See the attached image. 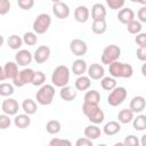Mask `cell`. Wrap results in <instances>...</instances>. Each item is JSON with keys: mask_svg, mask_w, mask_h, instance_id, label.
Listing matches in <instances>:
<instances>
[{"mask_svg": "<svg viewBox=\"0 0 146 146\" xmlns=\"http://www.w3.org/2000/svg\"><path fill=\"white\" fill-rule=\"evenodd\" d=\"M108 72L110 76L112 78H131L133 74V68L130 64L127 63H120V62H114L108 65Z\"/></svg>", "mask_w": 146, "mask_h": 146, "instance_id": "1", "label": "cell"}, {"mask_svg": "<svg viewBox=\"0 0 146 146\" xmlns=\"http://www.w3.org/2000/svg\"><path fill=\"white\" fill-rule=\"evenodd\" d=\"M70 81V70L66 65H58L52 74H51V82L55 87L63 88L68 84Z\"/></svg>", "mask_w": 146, "mask_h": 146, "instance_id": "2", "label": "cell"}, {"mask_svg": "<svg viewBox=\"0 0 146 146\" xmlns=\"http://www.w3.org/2000/svg\"><path fill=\"white\" fill-rule=\"evenodd\" d=\"M55 97V88L51 84H43L35 94V99L40 105H50Z\"/></svg>", "mask_w": 146, "mask_h": 146, "instance_id": "3", "label": "cell"}, {"mask_svg": "<svg viewBox=\"0 0 146 146\" xmlns=\"http://www.w3.org/2000/svg\"><path fill=\"white\" fill-rule=\"evenodd\" d=\"M50 25H51L50 15L47 14V13H42V14H39L35 17V19L33 21L32 29H33L35 34H43V33H46L48 31Z\"/></svg>", "mask_w": 146, "mask_h": 146, "instance_id": "4", "label": "cell"}, {"mask_svg": "<svg viewBox=\"0 0 146 146\" xmlns=\"http://www.w3.org/2000/svg\"><path fill=\"white\" fill-rule=\"evenodd\" d=\"M121 56V48L116 44H110L107 47H105V49L103 50L102 54V63L110 65L114 62H117L119 57Z\"/></svg>", "mask_w": 146, "mask_h": 146, "instance_id": "5", "label": "cell"}, {"mask_svg": "<svg viewBox=\"0 0 146 146\" xmlns=\"http://www.w3.org/2000/svg\"><path fill=\"white\" fill-rule=\"evenodd\" d=\"M127 96H128V91L124 87H115L107 96V103L113 107L119 106L125 100Z\"/></svg>", "mask_w": 146, "mask_h": 146, "instance_id": "6", "label": "cell"}, {"mask_svg": "<svg viewBox=\"0 0 146 146\" xmlns=\"http://www.w3.org/2000/svg\"><path fill=\"white\" fill-rule=\"evenodd\" d=\"M34 72L35 71H33L32 68H29V67L23 68L22 71L18 72L17 76L13 80V84L15 87L21 88V87H23V86H25L27 83H32V80H33V76H34Z\"/></svg>", "mask_w": 146, "mask_h": 146, "instance_id": "7", "label": "cell"}, {"mask_svg": "<svg viewBox=\"0 0 146 146\" xmlns=\"http://www.w3.org/2000/svg\"><path fill=\"white\" fill-rule=\"evenodd\" d=\"M70 50L71 52L76 57H82L88 51L87 43L81 39H73L70 42Z\"/></svg>", "mask_w": 146, "mask_h": 146, "instance_id": "8", "label": "cell"}, {"mask_svg": "<svg viewBox=\"0 0 146 146\" xmlns=\"http://www.w3.org/2000/svg\"><path fill=\"white\" fill-rule=\"evenodd\" d=\"M1 110L6 115H16L19 110V104L14 98H6L1 104Z\"/></svg>", "mask_w": 146, "mask_h": 146, "instance_id": "9", "label": "cell"}, {"mask_svg": "<svg viewBox=\"0 0 146 146\" xmlns=\"http://www.w3.org/2000/svg\"><path fill=\"white\" fill-rule=\"evenodd\" d=\"M52 13L59 19H65L70 16V7L63 1H55L52 3Z\"/></svg>", "mask_w": 146, "mask_h": 146, "instance_id": "10", "label": "cell"}, {"mask_svg": "<svg viewBox=\"0 0 146 146\" xmlns=\"http://www.w3.org/2000/svg\"><path fill=\"white\" fill-rule=\"evenodd\" d=\"M33 55L27 49H21L15 55V63L18 66H27L32 63Z\"/></svg>", "mask_w": 146, "mask_h": 146, "instance_id": "11", "label": "cell"}, {"mask_svg": "<svg viewBox=\"0 0 146 146\" xmlns=\"http://www.w3.org/2000/svg\"><path fill=\"white\" fill-rule=\"evenodd\" d=\"M50 57V48L48 46H40L33 54V59L38 64H43Z\"/></svg>", "mask_w": 146, "mask_h": 146, "instance_id": "12", "label": "cell"}, {"mask_svg": "<svg viewBox=\"0 0 146 146\" xmlns=\"http://www.w3.org/2000/svg\"><path fill=\"white\" fill-rule=\"evenodd\" d=\"M87 71H88V78L90 80H99V79H103L104 78V74H105L104 66L100 65V64H97V63L91 64L87 68Z\"/></svg>", "mask_w": 146, "mask_h": 146, "instance_id": "13", "label": "cell"}, {"mask_svg": "<svg viewBox=\"0 0 146 146\" xmlns=\"http://www.w3.org/2000/svg\"><path fill=\"white\" fill-rule=\"evenodd\" d=\"M146 106V102L145 98L143 96H135L131 100H130V105H129V110L132 113H141L145 110Z\"/></svg>", "mask_w": 146, "mask_h": 146, "instance_id": "14", "label": "cell"}, {"mask_svg": "<svg viewBox=\"0 0 146 146\" xmlns=\"http://www.w3.org/2000/svg\"><path fill=\"white\" fill-rule=\"evenodd\" d=\"M18 65L15 62H7L3 66V73L6 79L14 80L18 74Z\"/></svg>", "mask_w": 146, "mask_h": 146, "instance_id": "15", "label": "cell"}, {"mask_svg": "<svg viewBox=\"0 0 146 146\" xmlns=\"http://www.w3.org/2000/svg\"><path fill=\"white\" fill-rule=\"evenodd\" d=\"M89 9L86 6H78L74 10V18L78 23H86L89 19Z\"/></svg>", "mask_w": 146, "mask_h": 146, "instance_id": "16", "label": "cell"}, {"mask_svg": "<svg viewBox=\"0 0 146 146\" xmlns=\"http://www.w3.org/2000/svg\"><path fill=\"white\" fill-rule=\"evenodd\" d=\"M117 19L122 23V24H128L130 22H132L135 19V13L131 8H122L119 10L117 14Z\"/></svg>", "mask_w": 146, "mask_h": 146, "instance_id": "17", "label": "cell"}, {"mask_svg": "<svg viewBox=\"0 0 146 146\" xmlns=\"http://www.w3.org/2000/svg\"><path fill=\"white\" fill-rule=\"evenodd\" d=\"M91 17L92 21H102L106 17V9L105 6L102 3H95L91 8Z\"/></svg>", "mask_w": 146, "mask_h": 146, "instance_id": "18", "label": "cell"}, {"mask_svg": "<svg viewBox=\"0 0 146 146\" xmlns=\"http://www.w3.org/2000/svg\"><path fill=\"white\" fill-rule=\"evenodd\" d=\"M59 96H60V98H62L63 100H65V102H72V100H74V99L76 98L78 91H76L74 88H72V87L66 86V87L60 88Z\"/></svg>", "mask_w": 146, "mask_h": 146, "instance_id": "19", "label": "cell"}, {"mask_svg": "<svg viewBox=\"0 0 146 146\" xmlns=\"http://www.w3.org/2000/svg\"><path fill=\"white\" fill-rule=\"evenodd\" d=\"M87 68H88L87 63H86V60L82 59V58L75 59V60L73 62V64H72V72H73L75 75H79V76L83 75V73H86Z\"/></svg>", "mask_w": 146, "mask_h": 146, "instance_id": "20", "label": "cell"}, {"mask_svg": "<svg viewBox=\"0 0 146 146\" xmlns=\"http://www.w3.org/2000/svg\"><path fill=\"white\" fill-rule=\"evenodd\" d=\"M103 131L107 136H114L121 131V124L117 121H110L104 125Z\"/></svg>", "mask_w": 146, "mask_h": 146, "instance_id": "21", "label": "cell"}, {"mask_svg": "<svg viewBox=\"0 0 146 146\" xmlns=\"http://www.w3.org/2000/svg\"><path fill=\"white\" fill-rule=\"evenodd\" d=\"M84 137L90 139V140H95V139H98L102 135V131L96 125V124H91V125H87L84 128Z\"/></svg>", "mask_w": 146, "mask_h": 146, "instance_id": "22", "label": "cell"}, {"mask_svg": "<svg viewBox=\"0 0 146 146\" xmlns=\"http://www.w3.org/2000/svg\"><path fill=\"white\" fill-rule=\"evenodd\" d=\"M14 124L16 125V128L19 129H25L31 124V117L27 114H16L15 119H14Z\"/></svg>", "mask_w": 146, "mask_h": 146, "instance_id": "23", "label": "cell"}, {"mask_svg": "<svg viewBox=\"0 0 146 146\" xmlns=\"http://www.w3.org/2000/svg\"><path fill=\"white\" fill-rule=\"evenodd\" d=\"M74 86H75V90L86 91V90H88V89L90 88V86H91V80H90L88 76H86V75H81V76H79V78L75 80Z\"/></svg>", "mask_w": 146, "mask_h": 146, "instance_id": "24", "label": "cell"}, {"mask_svg": "<svg viewBox=\"0 0 146 146\" xmlns=\"http://www.w3.org/2000/svg\"><path fill=\"white\" fill-rule=\"evenodd\" d=\"M22 108H23V111L25 112V114H27V115H33V114H35V112H36V110H38V105H36V103H35L33 99L26 98V99H24L23 103H22Z\"/></svg>", "mask_w": 146, "mask_h": 146, "instance_id": "25", "label": "cell"}, {"mask_svg": "<svg viewBox=\"0 0 146 146\" xmlns=\"http://www.w3.org/2000/svg\"><path fill=\"white\" fill-rule=\"evenodd\" d=\"M117 119H119V122L122 123V124H128L132 121L133 119V113L129 110V108H123L117 114Z\"/></svg>", "mask_w": 146, "mask_h": 146, "instance_id": "26", "label": "cell"}, {"mask_svg": "<svg viewBox=\"0 0 146 146\" xmlns=\"http://www.w3.org/2000/svg\"><path fill=\"white\" fill-rule=\"evenodd\" d=\"M132 125L133 129L137 131H144L146 129V115L144 114H139L136 117L132 119Z\"/></svg>", "mask_w": 146, "mask_h": 146, "instance_id": "27", "label": "cell"}, {"mask_svg": "<svg viewBox=\"0 0 146 146\" xmlns=\"http://www.w3.org/2000/svg\"><path fill=\"white\" fill-rule=\"evenodd\" d=\"M100 102V95L97 90H88L84 95V102L83 103H90V104H99Z\"/></svg>", "mask_w": 146, "mask_h": 146, "instance_id": "28", "label": "cell"}, {"mask_svg": "<svg viewBox=\"0 0 146 146\" xmlns=\"http://www.w3.org/2000/svg\"><path fill=\"white\" fill-rule=\"evenodd\" d=\"M88 117V120L91 122V123H94V124H99V123H102L103 121H104V119H105V114H104V112H103V110L100 108V107H98L96 111H94L89 116H87Z\"/></svg>", "mask_w": 146, "mask_h": 146, "instance_id": "29", "label": "cell"}, {"mask_svg": "<svg viewBox=\"0 0 146 146\" xmlns=\"http://www.w3.org/2000/svg\"><path fill=\"white\" fill-rule=\"evenodd\" d=\"M91 30L95 34H103L106 32L107 30V24H106V21L105 19H102V21H94L92 22V25H91Z\"/></svg>", "mask_w": 146, "mask_h": 146, "instance_id": "30", "label": "cell"}, {"mask_svg": "<svg viewBox=\"0 0 146 146\" xmlns=\"http://www.w3.org/2000/svg\"><path fill=\"white\" fill-rule=\"evenodd\" d=\"M7 43H8V46H9L10 49H13V50H18V49L22 47V44H23V40H22V38H21L19 35H17V34H11V35L8 38V40H7Z\"/></svg>", "mask_w": 146, "mask_h": 146, "instance_id": "31", "label": "cell"}, {"mask_svg": "<svg viewBox=\"0 0 146 146\" xmlns=\"http://www.w3.org/2000/svg\"><path fill=\"white\" fill-rule=\"evenodd\" d=\"M60 129H62L60 122L57 121V120H50V121H48L47 124H46V130H47V132L50 133V135H56V133H58V132L60 131Z\"/></svg>", "mask_w": 146, "mask_h": 146, "instance_id": "32", "label": "cell"}, {"mask_svg": "<svg viewBox=\"0 0 146 146\" xmlns=\"http://www.w3.org/2000/svg\"><path fill=\"white\" fill-rule=\"evenodd\" d=\"M100 84H102V88L104 90H107V91H112L115 87H116V80L112 76H104L100 81Z\"/></svg>", "mask_w": 146, "mask_h": 146, "instance_id": "33", "label": "cell"}, {"mask_svg": "<svg viewBox=\"0 0 146 146\" xmlns=\"http://www.w3.org/2000/svg\"><path fill=\"white\" fill-rule=\"evenodd\" d=\"M127 29H128V32L130 34H139L141 29H143V26H141V23H139L138 21L133 19L132 22L127 24Z\"/></svg>", "mask_w": 146, "mask_h": 146, "instance_id": "34", "label": "cell"}, {"mask_svg": "<svg viewBox=\"0 0 146 146\" xmlns=\"http://www.w3.org/2000/svg\"><path fill=\"white\" fill-rule=\"evenodd\" d=\"M23 42L27 46H34L38 42V36L34 32H25L23 38H22Z\"/></svg>", "mask_w": 146, "mask_h": 146, "instance_id": "35", "label": "cell"}, {"mask_svg": "<svg viewBox=\"0 0 146 146\" xmlns=\"http://www.w3.org/2000/svg\"><path fill=\"white\" fill-rule=\"evenodd\" d=\"M14 94V86L10 83H0V96L9 97Z\"/></svg>", "mask_w": 146, "mask_h": 146, "instance_id": "36", "label": "cell"}, {"mask_svg": "<svg viewBox=\"0 0 146 146\" xmlns=\"http://www.w3.org/2000/svg\"><path fill=\"white\" fill-rule=\"evenodd\" d=\"M46 81V74L41 71H36L34 72V76L32 80V84L33 86H43Z\"/></svg>", "mask_w": 146, "mask_h": 146, "instance_id": "37", "label": "cell"}, {"mask_svg": "<svg viewBox=\"0 0 146 146\" xmlns=\"http://www.w3.org/2000/svg\"><path fill=\"white\" fill-rule=\"evenodd\" d=\"M139 143H140L139 139L135 135H129L123 140V145L124 146H140Z\"/></svg>", "mask_w": 146, "mask_h": 146, "instance_id": "38", "label": "cell"}, {"mask_svg": "<svg viewBox=\"0 0 146 146\" xmlns=\"http://www.w3.org/2000/svg\"><path fill=\"white\" fill-rule=\"evenodd\" d=\"M48 146H72V143L68 139H62V138H52L49 141Z\"/></svg>", "mask_w": 146, "mask_h": 146, "instance_id": "39", "label": "cell"}, {"mask_svg": "<svg viewBox=\"0 0 146 146\" xmlns=\"http://www.w3.org/2000/svg\"><path fill=\"white\" fill-rule=\"evenodd\" d=\"M99 106L97 104H90V103H83L82 105V112L86 116H89L94 111H96Z\"/></svg>", "mask_w": 146, "mask_h": 146, "instance_id": "40", "label": "cell"}, {"mask_svg": "<svg viewBox=\"0 0 146 146\" xmlns=\"http://www.w3.org/2000/svg\"><path fill=\"white\" fill-rule=\"evenodd\" d=\"M10 124H11V119L9 117V115L0 114V129L6 130L10 127Z\"/></svg>", "mask_w": 146, "mask_h": 146, "instance_id": "41", "label": "cell"}, {"mask_svg": "<svg viewBox=\"0 0 146 146\" xmlns=\"http://www.w3.org/2000/svg\"><path fill=\"white\" fill-rule=\"evenodd\" d=\"M106 3L111 9L117 10V9H122V7L124 6V0H107Z\"/></svg>", "mask_w": 146, "mask_h": 146, "instance_id": "42", "label": "cell"}, {"mask_svg": "<svg viewBox=\"0 0 146 146\" xmlns=\"http://www.w3.org/2000/svg\"><path fill=\"white\" fill-rule=\"evenodd\" d=\"M10 1L8 0H0V15H6L10 10Z\"/></svg>", "mask_w": 146, "mask_h": 146, "instance_id": "43", "label": "cell"}, {"mask_svg": "<svg viewBox=\"0 0 146 146\" xmlns=\"http://www.w3.org/2000/svg\"><path fill=\"white\" fill-rule=\"evenodd\" d=\"M17 3L23 10H30L34 6V1L33 0H18Z\"/></svg>", "mask_w": 146, "mask_h": 146, "instance_id": "44", "label": "cell"}, {"mask_svg": "<svg viewBox=\"0 0 146 146\" xmlns=\"http://www.w3.org/2000/svg\"><path fill=\"white\" fill-rule=\"evenodd\" d=\"M75 146H94V144H92V140H90L86 137H81V138L76 139Z\"/></svg>", "mask_w": 146, "mask_h": 146, "instance_id": "45", "label": "cell"}, {"mask_svg": "<svg viewBox=\"0 0 146 146\" xmlns=\"http://www.w3.org/2000/svg\"><path fill=\"white\" fill-rule=\"evenodd\" d=\"M135 41H136V43L139 47H146V33H139V34H137Z\"/></svg>", "mask_w": 146, "mask_h": 146, "instance_id": "46", "label": "cell"}, {"mask_svg": "<svg viewBox=\"0 0 146 146\" xmlns=\"http://www.w3.org/2000/svg\"><path fill=\"white\" fill-rule=\"evenodd\" d=\"M136 55H137V58L141 62H145L146 60V47H139L136 51Z\"/></svg>", "mask_w": 146, "mask_h": 146, "instance_id": "47", "label": "cell"}, {"mask_svg": "<svg viewBox=\"0 0 146 146\" xmlns=\"http://www.w3.org/2000/svg\"><path fill=\"white\" fill-rule=\"evenodd\" d=\"M137 16H138V18H139V23H146V7L145 6H143L139 10H138V13H137Z\"/></svg>", "mask_w": 146, "mask_h": 146, "instance_id": "48", "label": "cell"}, {"mask_svg": "<svg viewBox=\"0 0 146 146\" xmlns=\"http://www.w3.org/2000/svg\"><path fill=\"white\" fill-rule=\"evenodd\" d=\"M3 80H6V78H5V73H3V67L0 66V81H3Z\"/></svg>", "mask_w": 146, "mask_h": 146, "instance_id": "49", "label": "cell"}, {"mask_svg": "<svg viewBox=\"0 0 146 146\" xmlns=\"http://www.w3.org/2000/svg\"><path fill=\"white\" fill-rule=\"evenodd\" d=\"M145 138H146V135L141 136V143H139V144H140V146H146V143H145Z\"/></svg>", "mask_w": 146, "mask_h": 146, "instance_id": "50", "label": "cell"}, {"mask_svg": "<svg viewBox=\"0 0 146 146\" xmlns=\"http://www.w3.org/2000/svg\"><path fill=\"white\" fill-rule=\"evenodd\" d=\"M3 42H5V39H3V36L0 34V48L2 47V44H3Z\"/></svg>", "mask_w": 146, "mask_h": 146, "instance_id": "51", "label": "cell"}, {"mask_svg": "<svg viewBox=\"0 0 146 146\" xmlns=\"http://www.w3.org/2000/svg\"><path fill=\"white\" fill-rule=\"evenodd\" d=\"M114 146H124V145H123V143H120V141H119V143H115Z\"/></svg>", "mask_w": 146, "mask_h": 146, "instance_id": "52", "label": "cell"}, {"mask_svg": "<svg viewBox=\"0 0 146 146\" xmlns=\"http://www.w3.org/2000/svg\"><path fill=\"white\" fill-rule=\"evenodd\" d=\"M141 72H143V75H146V73H145V64L143 65V68H141Z\"/></svg>", "mask_w": 146, "mask_h": 146, "instance_id": "53", "label": "cell"}, {"mask_svg": "<svg viewBox=\"0 0 146 146\" xmlns=\"http://www.w3.org/2000/svg\"><path fill=\"white\" fill-rule=\"evenodd\" d=\"M98 146H107V145H106V144H99Z\"/></svg>", "mask_w": 146, "mask_h": 146, "instance_id": "54", "label": "cell"}, {"mask_svg": "<svg viewBox=\"0 0 146 146\" xmlns=\"http://www.w3.org/2000/svg\"><path fill=\"white\" fill-rule=\"evenodd\" d=\"M47 146H48V145H47Z\"/></svg>", "mask_w": 146, "mask_h": 146, "instance_id": "55", "label": "cell"}]
</instances>
